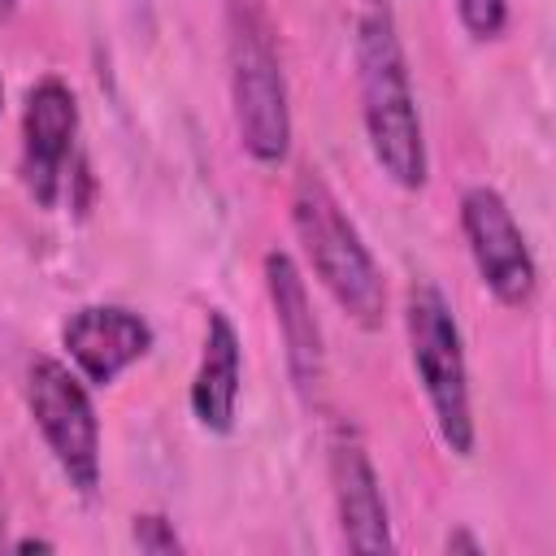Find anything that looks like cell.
<instances>
[{"mask_svg": "<svg viewBox=\"0 0 556 556\" xmlns=\"http://www.w3.org/2000/svg\"><path fill=\"white\" fill-rule=\"evenodd\" d=\"M352 56H356V91H361V122L369 135V152L395 187L417 191L426 182V139H421L400 26L387 0L361 4Z\"/></svg>", "mask_w": 556, "mask_h": 556, "instance_id": "obj_1", "label": "cell"}, {"mask_svg": "<svg viewBox=\"0 0 556 556\" xmlns=\"http://www.w3.org/2000/svg\"><path fill=\"white\" fill-rule=\"evenodd\" d=\"M226 65L239 148L256 165H282L291 152V104L265 0H226Z\"/></svg>", "mask_w": 556, "mask_h": 556, "instance_id": "obj_2", "label": "cell"}, {"mask_svg": "<svg viewBox=\"0 0 556 556\" xmlns=\"http://www.w3.org/2000/svg\"><path fill=\"white\" fill-rule=\"evenodd\" d=\"M291 226L300 235V248H304L313 274L330 291V300L356 326L378 330L382 317H387L382 274H378V265H374L361 230L352 226V217L334 200L330 182L313 165H304L295 174V182H291Z\"/></svg>", "mask_w": 556, "mask_h": 556, "instance_id": "obj_3", "label": "cell"}, {"mask_svg": "<svg viewBox=\"0 0 556 556\" xmlns=\"http://www.w3.org/2000/svg\"><path fill=\"white\" fill-rule=\"evenodd\" d=\"M404 330L417 382L430 400L439 439L456 452H473V408H469V369L460 348V326L452 317V304L434 282H413L404 300Z\"/></svg>", "mask_w": 556, "mask_h": 556, "instance_id": "obj_4", "label": "cell"}, {"mask_svg": "<svg viewBox=\"0 0 556 556\" xmlns=\"http://www.w3.org/2000/svg\"><path fill=\"white\" fill-rule=\"evenodd\" d=\"M26 408L78 495L100 486V421L78 369L56 356H35L26 369Z\"/></svg>", "mask_w": 556, "mask_h": 556, "instance_id": "obj_5", "label": "cell"}, {"mask_svg": "<svg viewBox=\"0 0 556 556\" xmlns=\"http://www.w3.org/2000/svg\"><path fill=\"white\" fill-rule=\"evenodd\" d=\"M460 230H465V243H469L482 287L508 308L530 304V295L539 287V269H534L530 243H526L508 200L495 187H469L460 195Z\"/></svg>", "mask_w": 556, "mask_h": 556, "instance_id": "obj_6", "label": "cell"}, {"mask_svg": "<svg viewBox=\"0 0 556 556\" xmlns=\"http://www.w3.org/2000/svg\"><path fill=\"white\" fill-rule=\"evenodd\" d=\"M78 135V100L61 78H39L22 109V182L39 208H52L65 187V165Z\"/></svg>", "mask_w": 556, "mask_h": 556, "instance_id": "obj_7", "label": "cell"}, {"mask_svg": "<svg viewBox=\"0 0 556 556\" xmlns=\"http://www.w3.org/2000/svg\"><path fill=\"white\" fill-rule=\"evenodd\" d=\"M61 343L83 382L109 387V382H117V374H126L135 361H143L152 352V326L135 308L87 304V308L70 313V321L61 326Z\"/></svg>", "mask_w": 556, "mask_h": 556, "instance_id": "obj_8", "label": "cell"}, {"mask_svg": "<svg viewBox=\"0 0 556 556\" xmlns=\"http://www.w3.org/2000/svg\"><path fill=\"white\" fill-rule=\"evenodd\" d=\"M330 486H334V508L343 526V543L352 552H391V517L387 500L374 473V460L356 430L339 426L330 439Z\"/></svg>", "mask_w": 556, "mask_h": 556, "instance_id": "obj_9", "label": "cell"}, {"mask_svg": "<svg viewBox=\"0 0 556 556\" xmlns=\"http://www.w3.org/2000/svg\"><path fill=\"white\" fill-rule=\"evenodd\" d=\"M265 291H269V304H274V321H278V334H282V348H287V374H291V387L300 391L304 404L317 400L321 391V378H326V352H321V326L313 317V304H308V287L295 269V261L287 252H265Z\"/></svg>", "mask_w": 556, "mask_h": 556, "instance_id": "obj_10", "label": "cell"}, {"mask_svg": "<svg viewBox=\"0 0 556 556\" xmlns=\"http://www.w3.org/2000/svg\"><path fill=\"white\" fill-rule=\"evenodd\" d=\"M239 374H243V356H239V330L235 321L213 308L204 321V352H200V369L191 378V413L208 434H226L235 426L239 413Z\"/></svg>", "mask_w": 556, "mask_h": 556, "instance_id": "obj_11", "label": "cell"}, {"mask_svg": "<svg viewBox=\"0 0 556 556\" xmlns=\"http://www.w3.org/2000/svg\"><path fill=\"white\" fill-rule=\"evenodd\" d=\"M456 13L473 39H500L508 26V0H456Z\"/></svg>", "mask_w": 556, "mask_h": 556, "instance_id": "obj_12", "label": "cell"}, {"mask_svg": "<svg viewBox=\"0 0 556 556\" xmlns=\"http://www.w3.org/2000/svg\"><path fill=\"white\" fill-rule=\"evenodd\" d=\"M130 539H135V547H139V552H152V556L182 552V539H178L174 521H169V517H161V513H139V517H135V526H130Z\"/></svg>", "mask_w": 556, "mask_h": 556, "instance_id": "obj_13", "label": "cell"}, {"mask_svg": "<svg viewBox=\"0 0 556 556\" xmlns=\"http://www.w3.org/2000/svg\"><path fill=\"white\" fill-rule=\"evenodd\" d=\"M456 547H465V552H482V547H478L469 534H447V552H456Z\"/></svg>", "mask_w": 556, "mask_h": 556, "instance_id": "obj_14", "label": "cell"}, {"mask_svg": "<svg viewBox=\"0 0 556 556\" xmlns=\"http://www.w3.org/2000/svg\"><path fill=\"white\" fill-rule=\"evenodd\" d=\"M48 547H52V543H43V539H22V543H17V552H48Z\"/></svg>", "mask_w": 556, "mask_h": 556, "instance_id": "obj_15", "label": "cell"}, {"mask_svg": "<svg viewBox=\"0 0 556 556\" xmlns=\"http://www.w3.org/2000/svg\"><path fill=\"white\" fill-rule=\"evenodd\" d=\"M13 9H17V0H0V17H9Z\"/></svg>", "mask_w": 556, "mask_h": 556, "instance_id": "obj_16", "label": "cell"}, {"mask_svg": "<svg viewBox=\"0 0 556 556\" xmlns=\"http://www.w3.org/2000/svg\"><path fill=\"white\" fill-rule=\"evenodd\" d=\"M0 526H4V504H0Z\"/></svg>", "mask_w": 556, "mask_h": 556, "instance_id": "obj_17", "label": "cell"}, {"mask_svg": "<svg viewBox=\"0 0 556 556\" xmlns=\"http://www.w3.org/2000/svg\"><path fill=\"white\" fill-rule=\"evenodd\" d=\"M0 100H4V87H0Z\"/></svg>", "mask_w": 556, "mask_h": 556, "instance_id": "obj_18", "label": "cell"}]
</instances>
